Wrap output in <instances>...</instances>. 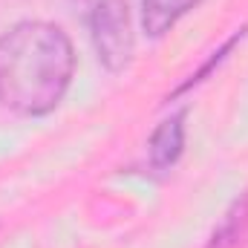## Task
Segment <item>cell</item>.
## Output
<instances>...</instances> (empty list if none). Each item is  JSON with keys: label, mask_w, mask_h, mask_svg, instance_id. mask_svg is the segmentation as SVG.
I'll list each match as a JSON object with an SVG mask.
<instances>
[{"label": "cell", "mask_w": 248, "mask_h": 248, "mask_svg": "<svg viewBox=\"0 0 248 248\" xmlns=\"http://www.w3.org/2000/svg\"><path fill=\"white\" fill-rule=\"evenodd\" d=\"M75 75V49L61 26L23 20L0 38V101L29 119L52 113Z\"/></svg>", "instance_id": "1"}, {"label": "cell", "mask_w": 248, "mask_h": 248, "mask_svg": "<svg viewBox=\"0 0 248 248\" xmlns=\"http://www.w3.org/2000/svg\"><path fill=\"white\" fill-rule=\"evenodd\" d=\"M90 35L98 61L107 72H122L133 58V26L127 0H93L90 3Z\"/></svg>", "instance_id": "2"}, {"label": "cell", "mask_w": 248, "mask_h": 248, "mask_svg": "<svg viewBox=\"0 0 248 248\" xmlns=\"http://www.w3.org/2000/svg\"><path fill=\"white\" fill-rule=\"evenodd\" d=\"M185 150V113H173L159 124L147 141V159L153 170H170Z\"/></svg>", "instance_id": "3"}, {"label": "cell", "mask_w": 248, "mask_h": 248, "mask_svg": "<svg viewBox=\"0 0 248 248\" xmlns=\"http://www.w3.org/2000/svg\"><path fill=\"white\" fill-rule=\"evenodd\" d=\"M202 0H141V29L147 38H165L187 12H193Z\"/></svg>", "instance_id": "4"}, {"label": "cell", "mask_w": 248, "mask_h": 248, "mask_svg": "<svg viewBox=\"0 0 248 248\" xmlns=\"http://www.w3.org/2000/svg\"><path fill=\"white\" fill-rule=\"evenodd\" d=\"M248 237V190L240 193L228 211L222 214V219L217 222V228L208 237L205 248H240Z\"/></svg>", "instance_id": "5"}, {"label": "cell", "mask_w": 248, "mask_h": 248, "mask_svg": "<svg viewBox=\"0 0 248 248\" xmlns=\"http://www.w3.org/2000/svg\"><path fill=\"white\" fill-rule=\"evenodd\" d=\"M243 35H246V29L234 32V35H231V38H228V41L222 44V49H219V52H214V55H211V61L205 63V66H202V69H199L196 75H190V81H185V84L179 87V93H185V90H190V87H193V84H199V81H205V75H208V72H211V69H214L217 63H222V61H225V55H228V52L234 49V44H237V41H240Z\"/></svg>", "instance_id": "6"}]
</instances>
